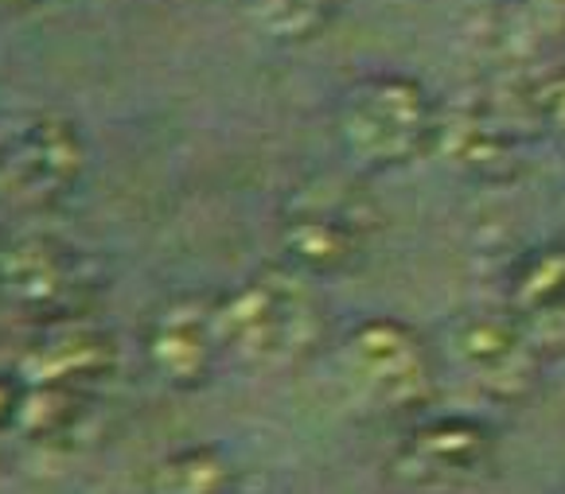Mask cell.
Listing matches in <instances>:
<instances>
[{"label":"cell","instance_id":"cell-13","mask_svg":"<svg viewBox=\"0 0 565 494\" xmlns=\"http://www.w3.org/2000/svg\"><path fill=\"white\" fill-rule=\"evenodd\" d=\"M234 486L238 471L215 444L180 448L152 471V494H234Z\"/></svg>","mask_w":565,"mask_h":494},{"label":"cell","instance_id":"cell-17","mask_svg":"<svg viewBox=\"0 0 565 494\" xmlns=\"http://www.w3.org/2000/svg\"><path fill=\"white\" fill-rule=\"evenodd\" d=\"M0 4H20V9H28V4H40V0H0Z\"/></svg>","mask_w":565,"mask_h":494},{"label":"cell","instance_id":"cell-8","mask_svg":"<svg viewBox=\"0 0 565 494\" xmlns=\"http://www.w3.org/2000/svg\"><path fill=\"white\" fill-rule=\"evenodd\" d=\"M495 460V432L472 417H441L409 429L394 452V471L409 486H460Z\"/></svg>","mask_w":565,"mask_h":494},{"label":"cell","instance_id":"cell-1","mask_svg":"<svg viewBox=\"0 0 565 494\" xmlns=\"http://www.w3.org/2000/svg\"><path fill=\"white\" fill-rule=\"evenodd\" d=\"M218 351L246 370H292L324 335L317 289L297 269H266L211 300Z\"/></svg>","mask_w":565,"mask_h":494},{"label":"cell","instance_id":"cell-16","mask_svg":"<svg viewBox=\"0 0 565 494\" xmlns=\"http://www.w3.org/2000/svg\"><path fill=\"white\" fill-rule=\"evenodd\" d=\"M20 378L17 374H0V432H17V420H20Z\"/></svg>","mask_w":565,"mask_h":494},{"label":"cell","instance_id":"cell-7","mask_svg":"<svg viewBox=\"0 0 565 494\" xmlns=\"http://www.w3.org/2000/svg\"><path fill=\"white\" fill-rule=\"evenodd\" d=\"M452 351L468 378L495 401H523L539 386L542 363L534 331L508 308L465 315L452 331Z\"/></svg>","mask_w":565,"mask_h":494},{"label":"cell","instance_id":"cell-11","mask_svg":"<svg viewBox=\"0 0 565 494\" xmlns=\"http://www.w3.org/2000/svg\"><path fill=\"white\" fill-rule=\"evenodd\" d=\"M433 149L472 175H511V168L519 164V132L508 114L468 101L452 114H437Z\"/></svg>","mask_w":565,"mask_h":494},{"label":"cell","instance_id":"cell-15","mask_svg":"<svg viewBox=\"0 0 565 494\" xmlns=\"http://www.w3.org/2000/svg\"><path fill=\"white\" fill-rule=\"evenodd\" d=\"M534 114H539L550 129L565 137V71L550 75L546 83L539 86V94H534Z\"/></svg>","mask_w":565,"mask_h":494},{"label":"cell","instance_id":"cell-3","mask_svg":"<svg viewBox=\"0 0 565 494\" xmlns=\"http://www.w3.org/2000/svg\"><path fill=\"white\" fill-rule=\"evenodd\" d=\"M340 137L366 168H402L433 152L437 106L429 90L406 75H374L343 101Z\"/></svg>","mask_w":565,"mask_h":494},{"label":"cell","instance_id":"cell-4","mask_svg":"<svg viewBox=\"0 0 565 494\" xmlns=\"http://www.w3.org/2000/svg\"><path fill=\"white\" fill-rule=\"evenodd\" d=\"M379 211L359 191L335 180H320L300 187L285 203L281 215V249L289 269L305 277H328L343 272L366 254Z\"/></svg>","mask_w":565,"mask_h":494},{"label":"cell","instance_id":"cell-10","mask_svg":"<svg viewBox=\"0 0 565 494\" xmlns=\"http://www.w3.org/2000/svg\"><path fill=\"white\" fill-rule=\"evenodd\" d=\"M117 374V343L106 327L86 320L40 327V339L20 358L17 378L24 386H67L106 394Z\"/></svg>","mask_w":565,"mask_h":494},{"label":"cell","instance_id":"cell-14","mask_svg":"<svg viewBox=\"0 0 565 494\" xmlns=\"http://www.w3.org/2000/svg\"><path fill=\"white\" fill-rule=\"evenodd\" d=\"M246 12L266 35L300 43L320 35L340 12V0H246Z\"/></svg>","mask_w":565,"mask_h":494},{"label":"cell","instance_id":"cell-6","mask_svg":"<svg viewBox=\"0 0 565 494\" xmlns=\"http://www.w3.org/2000/svg\"><path fill=\"white\" fill-rule=\"evenodd\" d=\"M86 168L83 132L71 117L32 114L0 132V203L43 211L78 183Z\"/></svg>","mask_w":565,"mask_h":494},{"label":"cell","instance_id":"cell-9","mask_svg":"<svg viewBox=\"0 0 565 494\" xmlns=\"http://www.w3.org/2000/svg\"><path fill=\"white\" fill-rule=\"evenodd\" d=\"M145 358H149V370L168 389L188 394V389L207 386L218 358H223L207 300L183 297L157 308L149 327H145Z\"/></svg>","mask_w":565,"mask_h":494},{"label":"cell","instance_id":"cell-12","mask_svg":"<svg viewBox=\"0 0 565 494\" xmlns=\"http://www.w3.org/2000/svg\"><path fill=\"white\" fill-rule=\"evenodd\" d=\"M565 308V241H546L515 261L508 284V312L523 323Z\"/></svg>","mask_w":565,"mask_h":494},{"label":"cell","instance_id":"cell-5","mask_svg":"<svg viewBox=\"0 0 565 494\" xmlns=\"http://www.w3.org/2000/svg\"><path fill=\"white\" fill-rule=\"evenodd\" d=\"M343 370L355 394L383 412H414L433 397V351L409 323L363 320L343 343Z\"/></svg>","mask_w":565,"mask_h":494},{"label":"cell","instance_id":"cell-2","mask_svg":"<svg viewBox=\"0 0 565 494\" xmlns=\"http://www.w3.org/2000/svg\"><path fill=\"white\" fill-rule=\"evenodd\" d=\"M102 292V265L75 241L28 234L0 246V308L32 327L86 320Z\"/></svg>","mask_w":565,"mask_h":494}]
</instances>
